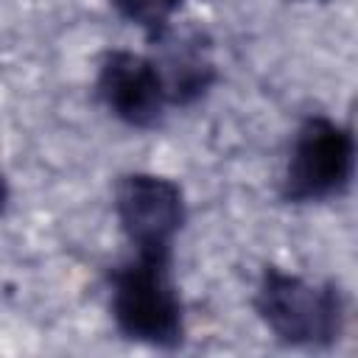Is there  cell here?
Listing matches in <instances>:
<instances>
[{
  "label": "cell",
  "mask_w": 358,
  "mask_h": 358,
  "mask_svg": "<svg viewBox=\"0 0 358 358\" xmlns=\"http://www.w3.org/2000/svg\"><path fill=\"white\" fill-rule=\"evenodd\" d=\"M252 305L266 330L288 347H330L347 322V302L336 282H313L277 266L263 268Z\"/></svg>",
  "instance_id": "6da1fadb"
},
{
  "label": "cell",
  "mask_w": 358,
  "mask_h": 358,
  "mask_svg": "<svg viewBox=\"0 0 358 358\" xmlns=\"http://www.w3.org/2000/svg\"><path fill=\"white\" fill-rule=\"evenodd\" d=\"M109 310L117 330L140 344L176 350L185 341V308L171 257L134 255L109 277Z\"/></svg>",
  "instance_id": "7a4b0ae2"
},
{
  "label": "cell",
  "mask_w": 358,
  "mask_h": 358,
  "mask_svg": "<svg viewBox=\"0 0 358 358\" xmlns=\"http://www.w3.org/2000/svg\"><path fill=\"white\" fill-rule=\"evenodd\" d=\"M355 171V137L327 115H310L294 134L280 196L288 204H313L341 196Z\"/></svg>",
  "instance_id": "3957f363"
},
{
  "label": "cell",
  "mask_w": 358,
  "mask_h": 358,
  "mask_svg": "<svg viewBox=\"0 0 358 358\" xmlns=\"http://www.w3.org/2000/svg\"><path fill=\"white\" fill-rule=\"evenodd\" d=\"M115 215L137 255L171 257L173 241L187 221V204L173 179L134 171L115 185Z\"/></svg>",
  "instance_id": "277c9868"
},
{
  "label": "cell",
  "mask_w": 358,
  "mask_h": 358,
  "mask_svg": "<svg viewBox=\"0 0 358 358\" xmlns=\"http://www.w3.org/2000/svg\"><path fill=\"white\" fill-rule=\"evenodd\" d=\"M95 92L103 106L131 129H154L168 106V92L157 62L123 48L101 56Z\"/></svg>",
  "instance_id": "5b68a950"
},
{
  "label": "cell",
  "mask_w": 358,
  "mask_h": 358,
  "mask_svg": "<svg viewBox=\"0 0 358 358\" xmlns=\"http://www.w3.org/2000/svg\"><path fill=\"white\" fill-rule=\"evenodd\" d=\"M157 42L165 45V59L157 62V67L165 81L168 103L187 106V103L199 101L215 81V64L210 59L207 45L201 42V36L199 34L179 36V42H168L165 36H159Z\"/></svg>",
  "instance_id": "8992f818"
},
{
  "label": "cell",
  "mask_w": 358,
  "mask_h": 358,
  "mask_svg": "<svg viewBox=\"0 0 358 358\" xmlns=\"http://www.w3.org/2000/svg\"><path fill=\"white\" fill-rule=\"evenodd\" d=\"M182 3L185 0H112L117 14L131 25L143 28L151 42H157L171 28V20L182 8Z\"/></svg>",
  "instance_id": "52a82bcc"
},
{
  "label": "cell",
  "mask_w": 358,
  "mask_h": 358,
  "mask_svg": "<svg viewBox=\"0 0 358 358\" xmlns=\"http://www.w3.org/2000/svg\"><path fill=\"white\" fill-rule=\"evenodd\" d=\"M8 199H11V193H8V185H6V179H3V173H0V215H3L6 207H8Z\"/></svg>",
  "instance_id": "ba28073f"
}]
</instances>
